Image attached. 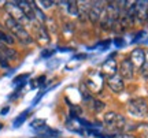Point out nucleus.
I'll list each match as a JSON object with an SVG mask.
<instances>
[{
    "instance_id": "nucleus-17",
    "label": "nucleus",
    "mask_w": 148,
    "mask_h": 138,
    "mask_svg": "<svg viewBox=\"0 0 148 138\" xmlns=\"http://www.w3.org/2000/svg\"><path fill=\"white\" fill-rule=\"evenodd\" d=\"M14 37L11 36V34H8V33H5V32H3V30H0V43L1 44H4V45H12L14 44Z\"/></svg>"
},
{
    "instance_id": "nucleus-9",
    "label": "nucleus",
    "mask_w": 148,
    "mask_h": 138,
    "mask_svg": "<svg viewBox=\"0 0 148 138\" xmlns=\"http://www.w3.org/2000/svg\"><path fill=\"white\" fill-rule=\"evenodd\" d=\"M107 86L110 88L114 93H121L123 89H125V84H123V80L119 74H115L107 78Z\"/></svg>"
},
{
    "instance_id": "nucleus-8",
    "label": "nucleus",
    "mask_w": 148,
    "mask_h": 138,
    "mask_svg": "<svg viewBox=\"0 0 148 138\" xmlns=\"http://www.w3.org/2000/svg\"><path fill=\"white\" fill-rule=\"evenodd\" d=\"M129 60L132 62L134 69H141L144 66V63H145V52H144L141 48H136V49L132 51Z\"/></svg>"
},
{
    "instance_id": "nucleus-5",
    "label": "nucleus",
    "mask_w": 148,
    "mask_h": 138,
    "mask_svg": "<svg viewBox=\"0 0 148 138\" xmlns=\"http://www.w3.org/2000/svg\"><path fill=\"white\" fill-rule=\"evenodd\" d=\"M104 77L101 75V73L99 71H92L86 75L85 78V86L89 89L92 93L95 94H99L101 90H103V86H104Z\"/></svg>"
},
{
    "instance_id": "nucleus-29",
    "label": "nucleus",
    "mask_w": 148,
    "mask_h": 138,
    "mask_svg": "<svg viewBox=\"0 0 148 138\" xmlns=\"http://www.w3.org/2000/svg\"><path fill=\"white\" fill-rule=\"evenodd\" d=\"M0 128H1V124H0Z\"/></svg>"
},
{
    "instance_id": "nucleus-10",
    "label": "nucleus",
    "mask_w": 148,
    "mask_h": 138,
    "mask_svg": "<svg viewBox=\"0 0 148 138\" xmlns=\"http://www.w3.org/2000/svg\"><path fill=\"white\" fill-rule=\"evenodd\" d=\"M16 4L22 10V12L25 14V16L29 19V22L36 19V15H34V3L33 1H23V0H21V1H16Z\"/></svg>"
},
{
    "instance_id": "nucleus-12",
    "label": "nucleus",
    "mask_w": 148,
    "mask_h": 138,
    "mask_svg": "<svg viewBox=\"0 0 148 138\" xmlns=\"http://www.w3.org/2000/svg\"><path fill=\"white\" fill-rule=\"evenodd\" d=\"M116 70H118V66H116V62L112 58H108L103 63V67H101V75L103 77H107L110 78L112 75L116 74Z\"/></svg>"
},
{
    "instance_id": "nucleus-22",
    "label": "nucleus",
    "mask_w": 148,
    "mask_h": 138,
    "mask_svg": "<svg viewBox=\"0 0 148 138\" xmlns=\"http://www.w3.org/2000/svg\"><path fill=\"white\" fill-rule=\"evenodd\" d=\"M45 124V120H42V119H36V120H33L32 123H30V127L34 128V130H37V128L42 127Z\"/></svg>"
},
{
    "instance_id": "nucleus-16",
    "label": "nucleus",
    "mask_w": 148,
    "mask_h": 138,
    "mask_svg": "<svg viewBox=\"0 0 148 138\" xmlns=\"http://www.w3.org/2000/svg\"><path fill=\"white\" fill-rule=\"evenodd\" d=\"M36 33H37V38H38V41H41V43H48V41H49L47 29H44L42 25H37L36 26Z\"/></svg>"
},
{
    "instance_id": "nucleus-26",
    "label": "nucleus",
    "mask_w": 148,
    "mask_h": 138,
    "mask_svg": "<svg viewBox=\"0 0 148 138\" xmlns=\"http://www.w3.org/2000/svg\"><path fill=\"white\" fill-rule=\"evenodd\" d=\"M40 4L44 5V8H48V7H51L53 4V1H40Z\"/></svg>"
},
{
    "instance_id": "nucleus-27",
    "label": "nucleus",
    "mask_w": 148,
    "mask_h": 138,
    "mask_svg": "<svg viewBox=\"0 0 148 138\" xmlns=\"http://www.w3.org/2000/svg\"><path fill=\"white\" fill-rule=\"evenodd\" d=\"M114 44H115L116 47H122V45H123V41H122V38H115Z\"/></svg>"
},
{
    "instance_id": "nucleus-19",
    "label": "nucleus",
    "mask_w": 148,
    "mask_h": 138,
    "mask_svg": "<svg viewBox=\"0 0 148 138\" xmlns=\"http://www.w3.org/2000/svg\"><path fill=\"white\" fill-rule=\"evenodd\" d=\"M67 10H69V12L71 14V15H75L78 16V7H77V1H69L67 3Z\"/></svg>"
},
{
    "instance_id": "nucleus-14",
    "label": "nucleus",
    "mask_w": 148,
    "mask_h": 138,
    "mask_svg": "<svg viewBox=\"0 0 148 138\" xmlns=\"http://www.w3.org/2000/svg\"><path fill=\"white\" fill-rule=\"evenodd\" d=\"M90 5H92V1H77V7H78V16H79V19H81V21L88 19Z\"/></svg>"
},
{
    "instance_id": "nucleus-23",
    "label": "nucleus",
    "mask_w": 148,
    "mask_h": 138,
    "mask_svg": "<svg viewBox=\"0 0 148 138\" xmlns=\"http://www.w3.org/2000/svg\"><path fill=\"white\" fill-rule=\"evenodd\" d=\"M140 70H141V75H143L144 78H148V62H145L144 66Z\"/></svg>"
},
{
    "instance_id": "nucleus-11",
    "label": "nucleus",
    "mask_w": 148,
    "mask_h": 138,
    "mask_svg": "<svg viewBox=\"0 0 148 138\" xmlns=\"http://www.w3.org/2000/svg\"><path fill=\"white\" fill-rule=\"evenodd\" d=\"M133 73H134V67H133L132 62L129 59L122 60L121 66H119V75L122 77V80H132Z\"/></svg>"
},
{
    "instance_id": "nucleus-13",
    "label": "nucleus",
    "mask_w": 148,
    "mask_h": 138,
    "mask_svg": "<svg viewBox=\"0 0 148 138\" xmlns=\"http://www.w3.org/2000/svg\"><path fill=\"white\" fill-rule=\"evenodd\" d=\"M103 5H104L103 1H95V3H92L90 10H89V16H88L92 22H99L101 12H103V8H104Z\"/></svg>"
},
{
    "instance_id": "nucleus-20",
    "label": "nucleus",
    "mask_w": 148,
    "mask_h": 138,
    "mask_svg": "<svg viewBox=\"0 0 148 138\" xmlns=\"http://www.w3.org/2000/svg\"><path fill=\"white\" fill-rule=\"evenodd\" d=\"M92 104H93V109H95L96 112H99V111H101L103 108H104V103H101V101H99V100H96V99H92Z\"/></svg>"
},
{
    "instance_id": "nucleus-21",
    "label": "nucleus",
    "mask_w": 148,
    "mask_h": 138,
    "mask_svg": "<svg viewBox=\"0 0 148 138\" xmlns=\"http://www.w3.org/2000/svg\"><path fill=\"white\" fill-rule=\"evenodd\" d=\"M29 78V74H22V75H18L16 78H14L12 84L14 85H18V84H25V81Z\"/></svg>"
},
{
    "instance_id": "nucleus-25",
    "label": "nucleus",
    "mask_w": 148,
    "mask_h": 138,
    "mask_svg": "<svg viewBox=\"0 0 148 138\" xmlns=\"http://www.w3.org/2000/svg\"><path fill=\"white\" fill-rule=\"evenodd\" d=\"M114 138H136L134 135H130V134H116Z\"/></svg>"
},
{
    "instance_id": "nucleus-6",
    "label": "nucleus",
    "mask_w": 148,
    "mask_h": 138,
    "mask_svg": "<svg viewBox=\"0 0 148 138\" xmlns=\"http://www.w3.org/2000/svg\"><path fill=\"white\" fill-rule=\"evenodd\" d=\"M5 10L8 12L10 18H12V19L16 21L18 23H21L22 26H23L25 23H29V19L25 16V14L22 12L21 8L18 7L16 1H7V3H5Z\"/></svg>"
},
{
    "instance_id": "nucleus-1",
    "label": "nucleus",
    "mask_w": 148,
    "mask_h": 138,
    "mask_svg": "<svg viewBox=\"0 0 148 138\" xmlns=\"http://www.w3.org/2000/svg\"><path fill=\"white\" fill-rule=\"evenodd\" d=\"M119 21V7L118 3H107V7L103 8V12L100 15V26L101 29H111V27H115V25Z\"/></svg>"
},
{
    "instance_id": "nucleus-4",
    "label": "nucleus",
    "mask_w": 148,
    "mask_h": 138,
    "mask_svg": "<svg viewBox=\"0 0 148 138\" xmlns=\"http://www.w3.org/2000/svg\"><path fill=\"white\" fill-rule=\"evenodd\" d=\"M127 112L136 118H145L148 116V104L147 101L138 97V99H132L127 103Z\"/></svg>"
},
{
    "instance_id": "nucleus-3",
    "label": "nucleus",
    "mask_w": 148,
    "mask_h": 138,
    "mask_svg": "<svg viewBox=\"0 0 148 138\" xmlns=\"http://www.w3.org/2000/svg\"><path fill=\"white\" fill-rule=\"evenodd\" d=\"M103 124H104V128L107 131L118 134L125 128L126 120H125V118L122 115L116 114V112H107L106 115L103 116Z\"/></svg>"
},
{
    "instance_id": "nucleus-18",
    "label": "nucleus",
    "mask_w": 148,
    "mask_h": 138,
    "mask_svg": "<svg viewBox=\"0 0 148 138\" xmlns=\"http://www.w3.org/2000/svg\"><path fill=\"white\" fill-rule=\"evenodd\" d=\"M27 114H29V111H25V112H22L21 115H19V116L16 118L15 120H14V123H12V126H14V127H19V126H21L22 123L25 122V120H26V116H27Z\"/></svg>"
},
{
    "instance_id": "nucleus-2",
    "label": "nucleus",
    "mask_w": 148,
    "mask_h": 138,
    "mask_svg": "<svg viewBox=\"0 0 148 138\" xmlns=\"http://www.w3.org/2000/svg\"><path fill=\"white\" fill-rule=\"evenodd\" d=\"M4 23H5V26H7V29L12 33V37L18 38L22 44H26L27 45V44L33 43L32 36L29 34V32L25 29V26H22L21 23H18V22L14 21L12 18H10V16H8V18H5Z\"/></svg>"
},
{
    "instance_id": "nucleus-24",
    "label": "nucleus",
    "mask_w": 148,
    "mask_h": 138,
    "mask_svg": "<svg viewBox=\"0 0 148 138\" xmlns=\"http://www.w3.org/2000/svg\"><path fill=\"white\" fill-rule=\"evenodd\" d=\"M53 53H55L53 49H45V51L41 52V58H49V56H52Z\"/></svg>"
},
{
    "instance_id": "nucleus-28",
    "label": "nucleus",
    "mask_w": 148,
    "mask_h": 138,
    "mask_svg": "<svg viewBox=\"0 0 148 138\" xmlns=\"http://www.w3.org/2000/svg\"><path fill=\"white\" fill-rule=\"evenodd\" d=\"M7 112H8V107L4 108V109H1V115H4V114H7Z\"/></svg>"
},
{
    "instance_id": "nucleus-15",
    "label": "nucleus",
    "mask_w": 148,
    "mask_h": 138,
    "mask_svg": "<svg viewBox=\"0 0 148 138\" xmlns=\"http://www.w3.org/2000/svg\"><path fill=\"white\" fill-rule=\"evenodd\" d=\"M36 134L41 138H49V137L52 138V137H58V135H60L59 131H56V130H53V128H51V127H48V126H45V124H44L42 127L37 128Z\"/></svg>"
},
{
    "instance_id": "nucleus-7",
    "label": "nucleus",
    "mask_w": 148,
    "mask_h": 138,
    "mask_svg": "<svg viewBox=\"0 0 148 138\" xmlns=\"http://www.w3.org/2000/svg\"><path fill=\"white\" fill-rule=\"evenodd\" d=\"M133 18L138 23H144L148 18V1H134Z\"/></svg>"
}]
</instances>
